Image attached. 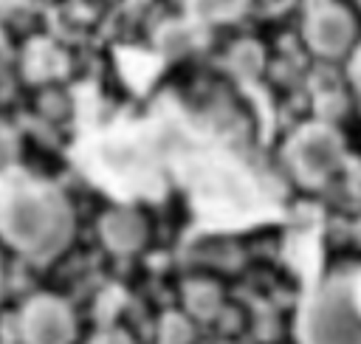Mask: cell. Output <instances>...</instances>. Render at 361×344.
<instances>
[{"mask_svg":"<svg viewBox=\"0 0 361 344\" xmlns=\"http://www.w3.org/2000/svg\"><path fill=\"white\" fill-rule=\"evenodd\" d=\"M17 161V135L0 124V175H6Z\"/></svg>","mask_w":361,"mask_h":344,"instance_id":"9c48e42d","label":"cell"},{"mask_svg":"<svg viewBox=\"0 0 361 344\" xmlns=\"http://www.w3.org/2000/svg\"><path fill=\"white\" fill-rule=\"evenodd\" d=\"M353 17L341 6H322L307 23L310 45L324 56H338L353 42Z\"/></svg>","mask_w":361,"mask_h":344,"instance_id":"5b68a950","label":"cell"},{"mask_svg":"<svg viewBox=\"0 0 361 344\" xmlns=\"http://www.w3.org/2000/svg\"><path fill=\"white\" fill-rule=\"evenodd\" d=\"M73 217L65 197L39 183H17L0 192V234L23 254L48 259L71 240Z\"/></svg>","mask_w":361,"mask_h":344,"instance_id":"6da1fadb","label":"cell"},{"mask_svg":"<svg viewBox=\"0 0 361 344\" xmlns=\"http://www.w3.org/2000/svg\"><path fill=\"white\" fill-rule=\"evenodd\" d=\"M290 161L299 172V178L319 183L333 169L341 164V138L322 124L305 127L293 141H290Z\"/></svg>","mask_w":361,"mask_h":344,"instance_id":"3957f363","label":"cell"},{"mask_svg":"<svg viewBox=\"0 0 361 344\" xmlns=\"http://www.w3.org/2000/svg\"><path fill=\"white\" fill-rule=\"evenodd\" d=\"M11 90V54H8V45L3 42L0 37V99Z\"/></svg>","mask_w":361,"mask_h":344,"instance_id":"30bf717a","label":"cell"},{"mask_svg":"<svg viewBox=\"0 0 361 344\" xmlns=\"http://www.w3.org/2000/svg\"><path fill=\"white\" fill-rule=\"evenodd\" d=\"M231 62H234V68H237V70H243V73H254V70L262 65V51H259L257 45L245 42V45L234 48Z\"/></svg>","mask_w":361,"mask_h":344,"instance_id":"ba28073f","label":"cell"},{"mask_svg":"<svg viewBox=\"0 0 361 344\" xmlns=\"http://www.w3.org/2000/svg\"><path fill=\"white\" fill-rule=\"evenodd\" d=\"M248 0H192V14L206 23H223L237 17Z\"/></svg>","mask_w":361,"mask_h":344,"instance_id":"52a82bcc","label":"cell"},{"mask_svg":"<svg viewBox=\"0 0 361 344\" xmlns=\"http://www.w3.org/2000/svg\"><path fill=\"white\" fill-rule=\"evenodd\" d=\"M99 231L104 237V242L118 251V254H130L135 248H141L144 237H147V223L141 220L138 211L133 209H113L102 217Z\"/></svg>","mask_w":361,"mask_h":344,"instance_id":"8992f818","label":"cell"},{"mask_svg":"<svg viewBox=\"0 0 361 344\" xmlns=\"http://www.w3.org/2000/svg\"><path fill=\"white\" fill-rule=\"evenodd\" d=\"M20 327H23L25 344H71L76 336L73 313L56 296L31 299L23 310Z\"/></svg>","mask_w":361,"mask_h":344,"instance_id":"277c9868","label":"cell"},{"mask_svg":"<svg viewBox=\"0 0 361 344\" xmlns=\"http://www.w3.org/2000/svg\"><path fill=\"white\" fill-rule=\"evenodd\" d=\"M302 344H361V293L355 282L330 279L307 299Z\"/></svg>","mask_w":361,"mask_h":344,"instance_id":"7a4b0ae2","label":"cell"},{"mask_svg":"<svg viewBox=\"0 0 361 344\" xmlns=\"http://www.w3.org/2000/svg\"><path fill=\"white\" fill-rule=\"evenodd\" d=\"M353 79H355V85L361 87V48H358V54H355V59H353Z\"/></svg>","mask_w":361,"mask_h":344,"instance_id":"8fae6325","label":"cell"},{"mask_svg":"<svg viewBox=\"0 0 361 344\" xmlns=\"http://www.w3.org/2000/svg\"><path fill=\"white\" fill-rule=\"evenodd\" d=\"M358 293H361V282H358Z\"/></svg>","mask_w":361,"mask_h":344,"instance_id":"7c38bea8","label":"cell"}]
</instances>
